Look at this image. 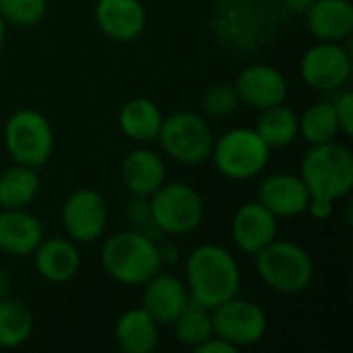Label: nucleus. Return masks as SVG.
<instances>
[{
  "label": "nucleus",
  "mask_w": 353,
  "mask_h": 353,
  "mask_svg": "<svg viewBox=\"0 0 353 353\" xmlns=\"http://www.w3.org/2000/svg\"><path fill=\"white\" fill-rule=\"evenodd\" d=\"M300 178L304 180L310 203L308 211L314 219H329L335 211V201L347 196L353 188L352 151L335 141L312 145L300 163Z\"/></svg>",
  "instance_id": "obj_1"
},
{
  "label": "nucleus",
  "mask_w": 353,
  "mask_h": 353,
  "mask_svg": "<svg viewBox=\"0 0 353 353\" xmlns=\"http://www.w3.org/2000/svg\"><path fill=\"white\" fill-rule=\"evenodd\" d=\"M242 285L240 265L234 254L217 244H201L186 259L188 298L199 306L213 310L225 300L238 296Z\"/></svg>",
  "instance_id": "obj_2"
},
{
  "label": "nucleus",
  "mask_w": 353,
  "mask_h": 353,
  "mask_svg": "<svg viewBox=\"0 0 353 353\" xmlns=\"http://www.w3.org/2000/svg\"><path fill=\"white\" fill-rule=\"evenodd\" d=\"M103 271L122 285H143L163 269L157 240L134 230L110 236L101 248Z\"/></svg>",
  "instance_id": "obj_3"
},
{
  "label": "nucleus",
  "mask_w": 353,
  "mask_h": 353,
  "mask_svg": "<svg viewBox=\"0 0 353 353\" xmlns=\"http://www.w3.org/2000/svg\"><path fill=\"white\" fill-rule=\"evenodd\" d=\"M254 265L261 281L277 294H302L312 277L314 263L308 250L290 240H273L254 254Z\"/></svg>",
  "instance_id": "obj_4"
},
{
  "label": "nucleus",
  "mask_w": 353,
  "mask_h": 353,
  "mask_svg": "<svg viewBox=\"0 0 353 353\" xmlns=\"http://www.w3.org/2000/svg\"><path fill=\"white\" fill-rule=\"evenodd\" d=\"M157 141L161 151L182 165H199L211 157L215 134L203 114L182 110L163 118Z\"/></svg>",
  "instance_id": "obj_5"
},
{
  "label": "nucleus",
  "mask_w": 353,
  "mask_h": 353,
  "mask_svg": "<svg viewBox=\"0 0 353 353\" xmlns=\"http://www.w3.org/2000/svg\"><path fill=\"white\" fill-rule=\"evenodd\" d=\"M271 157L269 145L254 128H232L215 139L211 159L217 172L230 180H250L259 176Z\"/></svg>",
  "instance_id": "obj_6"
},
{
  "label": "nucleus",
  "mask_w": 353,
  "mask_h": 353,
  "mask_svg": "<svg viewBox=\"0 0 353 353\" xmlns=\"http://www.w3.org/2000/svg\"><path fill=\"white\" fill-rule=\"evenodd\" d=\"M4 149L14 163L41 168L54 151L50 120L33 108L12 112L4 124Z\"/></svg>",
  "instance_id": "obj_7"
},
{
  "label": "nucleus",
  "mask_w": 353,
  "mask_h": 353,
  "mask_svg": "<svg viewBox=\"0 0 353 353\" xmlns=\"http://www.w3.org/2000/svg\"><path fill=\"white\" fill-rule=\"evenodd\" d=\"M149 207L163 236L192 234L205 219L203 196L184 182H165L149 196Z\"/></svg>",
  "instance_id": "obj_8"
},
{
  "label": "nucleus",
  "mask_w": 353,
  "mask_h": 353,
  "mask_svg": "<svg viewBox=\"0 0 353 353\" xmlns=\"http://www.w3.org/2000/svg\"><path fill=\"white\" fill-rule=\"evenodd\" d=\"M211 321H213V335L230 341L238 350L263 341L269 327L265 310L259 304L250 300H242L238 296L215 306L211 310Z\"/></svg>",
  "instance_id": "obj_9"
},
{
  "label": "nucleus",
  "mask_w": 353,
  "mask_h": 353,
  "mask_svg": "<svg viewBox=\"0 0 353 353\" xmlns=\"http://www.w3.org/2000/svg\"><path fill=\"white\" fill-rule=\"evenodd\" d=\"M62 228L74 244H89L108 228V203L93 188H77L62 205Z\"/></svg>",
  "instance_id": "obj_10"
},
{
  "label": "nucleus",
  "mask_w": 353,
  "mask_h": 353,
  "mask_svg": "<svg viewBox=\"0 0 353 353\" xmlns=\"http://www.w3.org/2000/svg\"><path fill=\"white\" fill-rule=\"evenodd\" d=\"M300 74L316 91H337L352 77V54L341 43L319 41L304 52Z\"/></svg>",
  "instance_id": "obj_11"
},
{
  "label": "nucleus",
  "mask_w": 353,
  "mask_h": 353,
  "mask_svg": "<svg viewBox=\"0 0 353 353\" xmlns=\"http://www.w3.org/2000/svg\"><path fill=\"white\" fill-rule=\"evenodd\" d=\"M238 99L254 110H267L288 99V81L283 72L271 64H248L244 66L234 83Z\"/></svg>",
  "instance_id": "obj_12"
},
{
  "label": "nucleus",
  "mask_w": 353,
  "mask_h": 353,
  "mask_svg": "<svg viewBox=\"0 0 353 353\" xmlns=\"http://www.w3.org/2000/svg\"><path fill=\"white\" fill-rule=\"evenodd\" d=\"M256 201L265 205L277 219L298 217L308 211L310 192L300 174L273 172L261 182Z\"/></svg>",
  "instance_id": "obj_13"
},
{
  "label": "nucleus",
  "mask_w": 353,
  "mask_h": 353,
  "mask_svg": "<svg viewBox=\"0 0 353 353\" xmlns=\"http://www.w3.org/2000/svg\"><path fill=\"white\" fill-rule=\"evenodd\" d=\"M95 23L114 41H134L147 27V10L141 0H97Z\"/></svg>",
  "instance_id": "obj_14"
},
{
  "label": "nucleus",
  "mask_w": 353,
  "mask_h": 353,
  "mask_svg": "<svg viewBox=\"0 0 353 353\" xmlns=\"http://www.w3.org/2000/svg\"><path fill=\"white\" fill-rule=\"evenodd\" d=\"M232 238L244 254L254 256L277 238V217L259 201L246 203L232 219Z\"/></svg>",
  "instance_id": "obj_15"
},
{
  "label": "nucleus",
  "mask_w": 353,
  "mask_h": 353,
  "mask_svg": "<svg viewBox=\"0 0 353 353\" xmlns=\"http://www.w3.org/2000/svg\"><path fill=\"white\" fill-rule=\"evenodd\" d=\"M188 300L186 283L172 273L159 271L143 283V308L157 325H172Z\"/></svg>",
  "instance_id": "obj_16"
},
{
  "label": "nucleus",
  "mask_w": 353,
  "mask_h": 353,
  "mask_svg": "<svg viewBox=\"0 0 353 353\" xmlns=\"http://www.w3.org/2000/svg\"><path fill=\"white\" fill-rule=\"evenodd\" d=\"M31 256L37 275L50 283H66L81 269V254L70 238H43Z\"/></svg>",
  "instance_id": "obj_17"
},
{
  "label": "nucleus",
  "mask_w": 353,
  "mask_h": 353,
  "mask_svg": "<svg viewBox=\"0 0 353 353\" xmlns=\"http://www.w3.org/2000/svg\"><path fill=\"white\" fill-rule=\"evenodd\" d=\"M41 240L43 225L27 209L0 211V252L14 259L31 256Z\"/></svg>",
  "instance_id": "obj_18"
},
{
  "label": "nucleus",
  "mask_w": 353,
  "mask_h": 353,
  "mask_svg": "<svg viewBox=\"0 0 353 353\" xmlns=\"http://www.w3.org/2000/svg\"><path fill=\"white\" fill-rule=\"evenodd\" d=\"M122 184L132 196H151L165 184L168 168L159 153L151 149H132L120 165Z\"/></svg>",
  "instance_id": "obj_19"
},
{
  "label": "nucleus",
  "mask_w": 353,
  "mask_h": 353,
  "mask_svg": "<svg viewBox=\"0 0 353 353\" xmlns=\"http://www.w3.org/2000/svg\"><path fill=\"white\" fill-rule=\"evenodd\" d=\"M310 33L319 41L341 43L353 33V6L350 0H314L306 10Z\"/></svg>",
  "instance_id": "obj_20"
},
{
  "label": "nucleus",
  "mask_w": 353,
  "mask_h": 353,
  "mask_svg": "<svg viewBox=\"0 0 353 353\" xmlns=\"http://www.w3.org/2000/svg\"><path fill=\"white\" fill-rule=\"evenodd\" d=\"M114 341L124 353H151L159 343V325L141 308H130L114 325Z\"/></svg>",
  "instance_id": "obj_21"
},
{
  "label": "nucleus",
  "mask_w": 353,
  "mask_h": 353,
  "mask_svg": "<svg viewBox=\"0 0 353 353\" xmlns=\"http://www.w3.org/2000/svg\"><path fill=\"white\" fill-rule=\"evenodd\" d=\"M161 122H163V114L159 105L147 97H132L118 112V124L122 132L137 143L157 141Z\"/></svg>",
  "instance_id": "obj_22"
},
{
  "label": "nucleus",
  "mask_w": 353,
  "mask_h": 353,
  "mask_svg": "<svg viewBox=\"0 0 353 353\" xmlns=\"http://www.w3.org/2000/svg\"><path fill=\"white\" fill-rule=\"evenodd\" d=\"M41 186L37 168L14 163L0 174V209H27Z\"/></svg>",
  "instance_id": "obj_23"
},
{
  "label": "nucleus",
  "mask_w": 353,
  "mask_h": 353,
  "mask_svg": "<svg viewBox=\"0 0 353 353\" xmlns=\"http://www.w3.org/2000/svg\"><path fill=\"white\" fill-rule=\"evenodd\" d=\"M254 130L269 145V149H283L300 137L298 114L283 103L267 108L261 112Z\"/></svg>",
  "instance_id": "obj_24"
},
{
  "label": "nucleus",
  "mask_w": 353,
  "mask_h": 353,
  "mask_svg": "<svg viewBox=\"0 0 353 353\" xmlns=\"http://www.w3.org/2000/svg\"><path fill=\"white\" fill-rule=\"evenodd\" d=\"M33 333V314L21 300L10 296L0 300V347L14 350L29 341Z\"/></svg>",
  "instance_id": "obj_25"
},
{
  "label": "nucleus",
  "mask_w": 353,
  "mask_h": 353,
  "mask_svg": "<svg viewBox=\"0 0 353 353\" xmlns=\"http://www.w3.org/2000/svg\"><path fill=\"white\" fill-rule=\"evenodd\" d=\"M298 128H300V137H304V141L310 145L331 143L341 132L331 101L312 103L302 116H298Z\"/></svg>",
  "instance_id": "obj_26"
},
{
  "label": "nucleus",
  "mask_w": 353,
  "mask_h": 353,
  "mask_svg": "<svg viewBox=\"0 0 353 353\" xmlns=\"http://www.w3.org/2000/svg\"><path fill=\"white\" fill-rule=\"evenodd\" d=\"M174 333L176 339L184 347L196 350L201 343H205L209 337H213V321H211V310L199 306L196 302L188 300V304L182 308V312L176 316Z\"/></svg>",
  "instance_id": "obj_27"
},
{
  "label": "nucleus",
  "mask_w": 353,
  "mask_h": 353,
  "mask_svg": "<svg viewBox=\"0 0 353 353\" xmlns=\"http://www.w3.org/2000/svg\"><path fill=\"white\" fill-rule=\"evenodd\" d=\"M46 10L48 0H0V17L14 27H35Z\"/></svg>",
  "instance_id": "obj_28"
},
{
  "label": "nucleus",
  "mask_w": 353,
  "mask_h": 353,
  "mask_svg": "<svg viewBox=\"0 0 353 353\" xmlns=\"http://www.w3.org/2000/svg\"><path fill=\"white\" fill-rule=\"evenodd\" d=\"M238 93L230 83L211 85L201 97V112L209 118H228L238 110Z\"/></svg>",
  "instance_id": "obj_29"
},
{
  "label": "nucleus",
  "mask_w": 353,
  "mask_h": 353,
  "mask_svg": "<svg viewBox=\"0 0 353 353\" xmlns=\"http://www.w3.org/2000/svg\"><path fill=\"white\" fill-rule=\"evenodd\" d=\"M126 219H128V230H134L143 236H149L151 240L163 238L161 230L153 221L149 196H132L126 205Z\"/></svg>",
  "instance_id": "obj_30"
},
{
  "label": "nucleus",
  "mask_w": 353,
  "mask_h": 353,
  "mask_svg": "<svg viewBox=\"0 0 353 353\" xmlns=\"http://www.w3.org/2000/svg\"><path fill=\"white\" fill-rule=\"evenodd\" d=\"M335 114H337V122H339V130L345 137L353 134V93L352 91H343L337 101L333 103Z\"/></svg>",
  "instance_id": "obj_31"
},
{
  "label": "nucleus",
  "mask_w": 353,
  "mask_h": 353,
  "mask_svg": "<svg viewBox=\"0 0 353 353\" xmlns=\"http://www.w3.org/2000/svg\"><path fill=\"white\" fill-rule=\"evenodd\" d=\"M194 352L196 353H236L238 352V347H236V345H232L230 341H225V339H221V337L213 335V337H209L205 343H201Z\"/></svg>",
  "instance_id": "obj_32"
},
{
  "label": "nucleus",
  "mask_w": 353,
  "mask_h": 353,
  "mask_svg": "<svg viewBox=\"0 0 353 353\" xmlns=\"http://www.w3.org/2000/svg\"><path fill=\"white\" fill-rule=\"evenodd\" d=\"M314 0H283L285 8L294 14H306V10L312 6Z\"/></svg>",
  "instance_id": "obj_33"
},
{
  "label": "nucleus",
  "mask_w": 353,
  "mask_h": 353,
  "mask_svg": "<svg viewBox=\"0 0 353 353\" xmlns=\"http://www.w3.org/2000/svg\"><path fill=\"white\" fill-rule=\"evenodd\" d=\"M159 256H161V263L163 265L176 263L178 261V248L174 244H165L163 248H159Z\"/></svg>",
  "instance_id": "obj_34"
},
{
  "label": "nucleus",
  "mask_w": 353,
  "mask_h": 353,
  "mask_svg": "<svg viewBox=\"0 0 353 353\" xmlns=\"http://www.w3.org/2000/svg\"><path fill=\"white\" fill-rule=\"evenodd\" d=\"M10 288H12V281H10V275L0 267V300L6 298L10 294Z\"/></svg>",
  "instance_id": "obj_35"
},
{
  "label": "nucleus",
  "mask_w": 353,
  "mask_h": 353,
  "mask_svg": "<svg viewBox=\"0 0 353 353\" xmlns=\"http://www.w3.org/2000/svg\"><path fill=\"white\" fill-rule=\"evenodd\" d=\"M4 39H6V23H4V19L0 17V50H2Z\"/></svg>",
  "instance_id": "obj_36"
}]
</instances>
